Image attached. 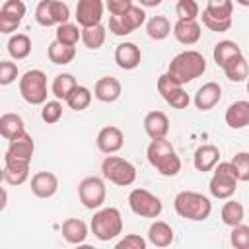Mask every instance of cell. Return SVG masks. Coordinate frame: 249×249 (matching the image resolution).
Here are the masks:
<instances>
[{
  "label": "cell",
  "mask_w": 249,
  "mask_h": 249,
  "mask_svg": "<svg viewBox=\"0 0 249 249\" xmlns=\"http://www.w3.org/2000/svg\"><path fill=\"white\" fill-rule=\"evenodd\" d=\"M105 196H107V189H105V183L101 177H86L80 181L78 185V198L80 202L88 208V210H97L103 206L105 202Z\"/></svg>",
  "instance_id": "cell-11"
},
{
  "label": "cell",
  "mask_w": 249,
  "mask_h": 249,
  "mask_svg": "<svg viewBox=\"0 0 249 249\" xmlns=\"http://www.w3.org/2000/svg\"><path fill=\"white\" fill-rule=\"evenodd\" d=\"M237 177L233 173V167L230 161H218V165L214 167V173L210 177V183H208V189H210V195L214 198H220V200H226V198H231L237 191Z\"/></svg>",
  "instance_id": "cell-7"
},
{
  "label": "cell",
  "mask_w": 249,
  "mask_h": 249,
  "mask_svg": "<svg viewBox=\"0 0 249 249\" xmlns=\"http://www.w3.org/2000/svg\"><path fill=\"white\" fill-rule=\"evenodd\" d=\"M76 86H78L76 78H74L72 74H68V72H62V74L54 76L51 89H53V95H54L56 99L66 101V97H68V95L74 91V88H76Z\"/></svg>",
  "instance_id": "cell-35"
},
{
  "label": "cell",
  "mask_w": 249,
  "mask_h": 249,
  "mask_svg": "<svg viewBox=\"0 0 249 249\" xmlns=\"http://www.w3.org/2000/svg\"><path fill=\"white\" fill-rule=\"evenodd\" d=\"M231 167H233V173L237 177V181H243V183H249V152H237L233 158H231Z\"/></svg>",
  "instance_id": "cell-40"
},
{
  "label": "cell",
  "mask_w": 249,
  "mask_h": 249,
  "mask_svg": "<svg viewBox=\"0 0 249 249\" xmlns=\"http://www.w3.org/2000/svg\"><path fill=\"white\" fill-rule=\"evenodd\" d=\"M237 54H241V49H239V45H237L235 41H230V39H224V41L216 43L214 53H212L214 62H216L220 68H224L226 62H230V60H231L233 56H237Z\"/></svg>",
  "instance_id": "cell-32"
},
{
  "label": "cell",
  "mask_w": 249,
  "mask_h": 249,
  "mask_svg": "<svg viewBox=\"0 0 249 249\" xmlns=\"http://www.w3.org/2000/svg\"><path fill=\"white\" fill-rule=\"evenodd\" d=\"M226 124L233 130H239V128H245L249 124V101L245 99H239V101H233L228 109H226Z\"/></svg>",
  "instance_id": "cell-25"
},
{
  "label": "cell",
  "mask_w": 249,
  "mask_h": 249,
  "mask_svg": "<svg viewBox=\"0 0 249 249\" xmlns=\"http://www.w3.org/2000/svg\"><path fill=\"white\" fill-rule=\"evenodd\" d=\"M47 54H49V60L53 64H68L74 60L76 56V47H70V45H62L60 41H53L47 49Z\"/></svg>",
  "instance_id": "cell-34"
},
{
  "label": "cell",
  "mask_w": 249,
  "mask_h": 249,
  "mask_svg": "<svg viewBox=\"0 0 249 249\" xmlns=\"http://www.w3.org/2000/svg\"><path fill=\"white\" fill-rule=\"evenodd\" d=\"M247 93H249V80H247Z\"/></svg>",
  "instance_id": "cell-50"
},
{
  "label": "cell",
  "mask_w": 249,
  "mask_h": 249,
  "mask_svg": "<svg viewBox=\"0 0 249 249\" xmlns=\"http://www.w3.org/2000/svg\"><path fill=\"white\" fill-rule=\"evenodd\" d=\"M220 216H222V222L230 228L237 226V224H243V218H245V210H243V204L233 200V198H226L222 210H220Z\"/></svg>",
  "instance_id": "cell-30"
},
{
  "label": "cell",
  "mask_w": 249,
  "mask_h": 249,
  "mask_svg": "<svg viewBox=\"0 0 249 249\" xmlns=\"http://www.w3.org/2000/svg\"><path fill=\"white\" fill-rule=\"evenodd\" d=\"M31 53V39L25 33H16L8 39V54L16 60L27 58Z\"/></svg>",
  "instance_id": "cell-31"
},
{
  "label": "cell",
  "mask_w": 249,
  "mask_h": 249,
  "mask_svg": "<svg viewBox=\"0 0 249 249\" xmlns=\"http://www.w3.org/2000/svg\"><path fill=\"white\" fill-rule=\"evenodd\" d=\"M239 6H243V8H249V0H235Z\"/></svg>",
  "instance_id": "cell-49"
},
{
  "label": "cell",
  "mask_w": 249,
  "mask_h": 249,
  "mask_svg": "<svg viewBox=\"0 0 249 249\" xmlns=\"http://www.w3.org/2000/svg\"><path fill=\"white\" fill-rule=\"evenodd\" d=\"M33 152H35V142L31 138V134H21L14 140H10V146L6 150V156L4 158H10V160H19V161H29L31 163V158H33Z\"/></svg>",
  "instance_id": "cell-20"
},
{
  "label": "cell",
  "mask_w": 249,
  "mask_h": 249,
  "mask_svg": "<svg viewBox=\"0 0 249 249\" xmlns=\"http://www.w3.org/2000/svg\"><path fill=\"white\" fill-rule=\"evenodd\" d=\"M158 91L161 95V99L171 105L173 109H187L189 103H191V97L189 93L183 89V86L179 82H175L167 72L161 74L158 78Z\"/></svg>",
  "instance_id": "cell-13"
},
{
  "label": "cell",
  "mask_w": 249,
  "mask_h": 249,
  "mask_svg": "<svg viewBox=\"0 0 249 249\" xmlns=\"http://www.w3.org/2000/svg\"><path fill=\"white\" fill-rule=\"evenodd\" d=\"M142 60V53H140V47H136L134 43L130 41H124L121 45H117L115 49V62L119 68L123 70H134Z\"/></svg>",
  "instance_id": "cell-19"
},
{
  "label": "cell",
  "mask_w": 249,
  "mask_h": 249,
  "mask_svg": "<svg viewBox=\"0 0 249 249\" xmlns=\"http://www.w3.org/2000/svg\"><path fill=\"white\" fill-rule=\"evenodd\" d=\"M0 134L10 142L21 134H25V123L18 113H4L0 117Z\"/></svg>",
  "instance_id": "cell-29"
},
{
  "label": "cell",
  "mask_w": 249,
  "mask_h": 249,
  "mask_svg": "<svg viewBox=\"0 0 249 249\" xmlns=\"http://www.w3.org/2000/svg\"><path fill=\"white\" fill-rule=\"evenodd\" d=\"M233 0H206V8L202 10V25L208 27L210 31L224 33L230 31L233 19Z\"/></svg>",
  "instance_id": "cell-5"
},
{
  "label": "cell",
  "mask_w": 249,
  "mask_h": 249,
  "mask_svg": "<svg viewBox=\"0 0 249 249\" xmlns=\"http://www.w3.org/2000/svg\"><path fill=\"white\" fill-rule=\"evenodd\" d=\"M148 241L138 233H126L123 239L117 241V249H146Z\"/></svg>",
  "instance_id": "cell-45"
},
{
  "label": "cell",
  "mask_w": 249,
  "mask_h": 249,
  "mask_svg": "<svg viewBox=\"0 0 249 249\" xmlns=\"http://www.w3.org/2000/svg\"><path fill=\"white\" fill-rule=\"evenodd\" d=\"M89 103H91V91L86 86H76L74 91L66 97V105L74 111H84L89 107Z\"/></svg>",
  "instance_id": "cell-39"
},
{
  "label": "cell",
  "mask_w": 249,
  "mask_h": 249,
  "mask_svg": "<svg viewBox=\"0 0 249 249\" xmlns=\"http://www.w3.org/2000/svg\"><path fill=\"white\" fill-rule=\"evenodd\" d=\"M144 21H146V12L140 6H132L124 14L109 18V31L117 37H124V35H130L140 25H144Z\"/></svg>",
  "instance_id": "cell-12"
},
{
  "label": "cell",
  "mask_w": 249,
  "mask_h": 249,
  "mask_svg": "<svg viewBox=\"0 0 249 249\" xmlns=\"http://www.w3.org/2000/svg\"><path fill=\"white\" fill-rule=\"evenodd\" d=\"M70 19V8L62 0H41L35 8V21L43 27L66 23Z\"/></svg>",
  "instance_id": "cell-10"
},
{
  "label": "cell",
  "mask_w": 249,
  "mask_h": 249,
  "mask_svg": "<svg viewBox=\"0 0 249 249\" xmlns=\"http://www.w3.org/2000/svg\"><path fill=\"white\" fill-rule=\"evenodd\" d=\"M230 241L235 249H249V226L245 224L233 226L230 233Z\"/></svg>",
  "instance_id": "cell-43"
},
{
  "label": "cell",
  "mask_w": 249,
  "mask_h": 249,
  "mask_svg": "<svg viewBox=\"0 0 249 249\" xmlns=\"http://www.w3.org/2000/svg\"><path fill=\"white\" fill-rule=\"evenodd\" d=\"M220 161V150L214 144H202L195 150L193 163L196 171H212Z\"/></svg>",
  "instance_id": "cell-23"
},
{
  "label": "cell",
  "mask_w": 249,
  "mask_h": 249,
  "mask_svg": "<svg viewBox=\"0 0 249 249\" xmlns=\"http://www.w3.org/2000/svg\"><path fill=\"white\" fill-rule=\"evenodd\" d=\"M25 16V4L21 0H6L0 8V33H12L19 27Z\"/></svg>",
  "instance_id": "cell-14"
},
{
  "label": "cell",
  "mask_w": 249,
  "mask_h": 249,
  "mask_svg": "<svg viewBox=\"0 0 249 249\" xmlns=\"http://www.w3.org/2000/svg\"><path fill=\"white\" fill-rule=\"evenodd\" d=\"M206 70V58L198 51H183L175 54L167 66V74L181 86L200 78Z\"/></svg>",
  "instance_id": "cell-2"
},
{
  "label": "cell",
  "mask_w": 249,
  "mask_h": 249,
  "mask_svg": "<svg viewBox=\"0 0 249 249\" xmlns=\"http://www.w3.org/2000/svg\"><path fill=\"white\" fill-rule=\"evenodd\" d=\"M140 2V6H144V8H156V6H160L163 0H138Z\"/></svg>",
  "instance_id": "cell-47"
},
{
  "label": "cell",
  "mask_w": 249,
  "mask_h": 249,
  "mask_svg": "<svg viewBox=\"0 0 249 249\" xmlns=\"http://www.w3.org/2000/svg\"><path fill=\"white\" fill-rule=\"evenodd\" d=\"M144 130L150 138H165L169 132V119L163 111H150L144 117Z\"/></svg>",
  "instance_id": "cell-26"
},
{
  "label": "cell",
  "mask_w": 249,
  "mask_h": 249,
  "mask_svg": "<svg viewBox=\"0 0 249 249\" xmlns=\"http://www.w3.org/2000/svg\"><path fill=\"white\" fill-rule=\"evenodd\" d=\"M222 70H224V74L230 82H243L249 76V64H247L243 53L233 56L230 62H226V66Z\"/></svg>",
  "instance_id": "cell-33"
},
{
  "label": "cell",
  "mask_w": 249,
  "mask_h": 249,
  "mask_svg": "<svg viewBox=\"0 0 249 249\" xmlns=\"http://www.w3.org/2000/svg\"><path fill=\"white\" fill-rule=\"evenodd\" d=\"M173 35L181 45L189 47V45H195L200 39L202 27H200V23L196 19H179L177 18V21L173 25Z\"/></svg>",
  "instance_id": "cell-21"
},
{
  "label": "cell",
  "mask_w": 249,
  "mask_h": 249,
  "mask_svg": "<svg viewBox=\"0 0 249 249\" xmlns=\"http://www.w3.org/2000/svg\"><path fill=\"white\" fill-rule=\"evenodd\" d=\"M105 35H107V31L101 23H97L93 27H82V43L91 51L99 49L105 43Z\"/></svg>",
  "instance_id": "cell-38"
},
{
  "label": "cell",
  "mask_w": 249,
  "mask_h": 249,
  "mask_svg": "<svg viewBox=\"0 0 249 249\" xmlns=\"http://www.w3.org/2000/svg\"><path fill=\"white\" fill-rule=\"evenodd\" d=\"M58 191V177L51 171H39L31 177V193L39 198H51Z\"/></svg>",
  "instance_id": "cell-18"
},
{
  "label": "cell",
  "mask_w": 249,
  "mask_h": 249,
  "mask_svg": "<svg viewBox=\"0 0 249 249\" xmlns=\"http://www.w3.org/2000/svg\"><path fill=\"white\" fill-rule=\"evenodd\" d=\"M95 144L99 148V152L103 154H115L123 148L124 144V134L119 126L115 124H109V126H103L99 132H97V138H95Z\"/></svg>",
  "instance_id": "cell-16"
},
{
  "label": "cell",
  "mask_w": 249,
  "mask_h": 249,
  "mask_svg": "<svg viewBox=\"0 0 249 249\" xmlns=\"http://www.w3.org/2000/svg\"><path fill=\"white\" fill-rule=\"evenodd\" d=\"M19 76L18 64L12 60H2L0 62V84L2 86H10L12 82H16V78Z\"/></svg>",
  "instance_id": "cell-44"
},
{
  "label": "cell",
  "mask_w": 249,
  "mask_h": 249,
  "mask_svg": "<svg viewBox=\"0 0 249 249\" xmlns=\"http://www.w3.org/2000/svg\"><path fill=\"white\" fill-rule=\"evenodd\" d=\"M6 204H8V195H6V189H2V210L6 208Z\"/></svg>",
  "instance_id": "cell-48"
},
{
  "label": "cell",
  "mask_w": 249,
  "mask_h": 249,
  "mask_svg": "<svg viewBox=\"0 0 249 249\" xmlns=\"http://www.w3.org/2000/svg\"><path fill=\"white\" fill-rule=\"evenodd\" d=\"M128 206L140 218H158L163 210L160 196H156L154 193H150L148 189H142V187L132 189L128 193Z\"/></svg>",
  "instance_id": "cell-9"
},
{
  "label": "cell",
  "mask_w": 249,
  "mask_h": 249,
  "mask_svg": "<svg viewBox=\"0 0 249 249\" xmlns=\"http://www.w3.org/2000/svg\"><path fill=\"white\" fill-rule=\"evenodd\" d=\"M101 173L109 183L117 187H128L136 181V167L128 160L113 154H107L101 161Z\"/></svg>",
  "instance_id": "cell-6"
},
{
  "label": "cell",
  "mask_w": 249,
  "mask_h": 249,
  "mask_svg": "<svg viewBox=\"0 0 249 249\" xmlns=\"http://www.w3.org/2000/svg\"><path fill=\"white\" fill-rule=\"evenodd\" d=\"M220 99H222V88H220V84L206 82V84H202L196 89L193 103H195V107L198 111H210L212 107H216L220 103Z\"/></svg>",
  "instance_id": "cell-17"
},
{
  "label": "cell",
  "mask_w": 249,
  "mask_h": 249,
  "mask_svg": "<svg viewBox=\"0 0 249 249\" xmlns=\"http://www.w3.org/2000/svg\"><path fill=\"white\" fill-rule=\"evenodd\" d=\"M175 14L179 19H196L200 16V8L196 0H177Z\"/></svg>",
  "instance_id": "cell-42"
},
{
  "label": "cell",
  "mask_w": 249,
  "mask_h": 249,
  "mask_svg": "<svg viewBox=\"0 0 249 249\" xmlns=\"http://www.w3.org/2000/svg\"><path fill=\"white\" fill-rule=\"evenodd\" d=\"M103 19V2L101 0H78L76 4V21L80 27H93Z\"/></svg>",
  "instance_id": "cell-15"
},
{
  "label": "cell",
  "mask_w": 249,
  "mask_h": 249,
  "mask_svg": "<svg viewBox=\"0 0 249 249\" xmlns=\"http://www.w3.org/2000/svg\"><path fill=\"white\" fill-rule=\"evenodd\" d=\"M2 177L8 185H21L29 177V161H19V160H10L4 158V169Z\"/></svg>",
  "instance_id": "cell-24"
},
{
  "label": "cell",
  "mask_w": 249,
  "mask_h": 249,
  "mask_svg": "<svg viewBox=\"0 0 249 249\" xmlns=\"http://www.w3.org/2000/svg\"><path fill=\"white\" fill-rule=\"evenodd\" d=\"M19 93L29 105H43L47 101V76L43 70H27L19 78Z\"/></svg>",
  "instance_id": "cell-8"
},
{
  "label": "cell",
  "mask_w": 249,
  "mask_h": 249,
  "mask_svg": "<svg viewBox=\"0 0 249 249\" xmlns=\"http://www.w3.org/2000/svg\"><path fill=\"white\" fill-rule=\"evenodd\" d=\"M150 165L163 177H175L181 171V158L167 138H152L146 148Z\"/></svg>",
  "instance_id": "cell-1"
},
{
  "label": "cell",
  "mask_w": 249,
  "mask_h": 249,
  "mask_svg": "<svg viewBox=\"0 0 249 249\" xmlns=\"http://www.w3.org/2000/svg\"><path fill=\"white\" fill-rule=\"evenodd\" d=\"M175 212L191 222H204L212 212V202L208 196L196 191H181L175 195L173 200Z\"/></svg>",
  "instance_id": "cell-3"
},
{
  "label": "cell",
  "mask_w": 249,
  "mask_h": 249,
  "mask_svg": "<svg viewBox=\"0 0 249 249\" xmlns=\"http://www.w3.org/2000/svg\"><path fill=\"white\" fill-rule=\"evenodd\" d=\"M60 117H62V103H60V99H53V101H45V103H43L41 119H43L47 124L58 123Z\"/></svg>",
  "instance_id": "cell-41"
},
{
  "label": "cell",
  "mask_w": 249,
  "mask_h": 249,
  "mask_svg": "<svg viewBox=\"0 0 249 249\" xmlns=\"http://www.w3.org/2000/svg\"><path fill=\"white\" fill-rule=\"evenodd\" d=\"M146 33H148L150 39L163 41L171 33V23L165 16H154L146 21Z\"/></svg>",
  "instance_id": "cell-36"
},
{
  "label": "cell",
  "mask_w": 249,
  "mask_h": 249,
  "mask_svg": "<svg viewBox=\"0 0 249 249\" xmlns=\"http://www.w3.org/2000/svg\"><path fill=\"white\" fill-rule=\"evenodd\" d=\"M121 91H123V86L113 76H103L93 86V95L101 103H113V101H117L121 97Z\"/></svg>",
  "instance_id": "cell-22"
},
{
  "label": "cell",
  "mask_w": 249,
  "mask_h": 249,
  "mask_svg": "<svg viewBox=\"0 0 249 249\" xmlns=\"http://www.w3.org/2000/svg\"><path fill=\"white\" fill-rule=\"evenodd\" d=\"M89 228L99 241H111L123 233V216L115 206L97 208L89 222Z\"/></svg>",
  "instance_id": "cell-4"
},
{
  "label": "cell",
  "mask_w": 249,
  "mask_h": 249,
  "mask_svg": "<svg viewBox=\"0 0 249 249\" xmlns=\"http://www.w3.org/2000/svg\"><path fill=\"white\" fill-rule=\"evenodd\" d=\"M54 39L60 41L62 45H70V47H76L78 41H82V29H78L76 23H60L56 25V31H54Z\"/></svg>",
  "instance_id": "cell-37"
},
{
  "label": "cell",
  "mask_w": 249,
  "mask_h": 249,
  "mask_svg": "<svg viewBox=\"0 0 249 249\" xmlns=\"http://www.w3.org/2000/svg\"><path fill=\"white\" fill-rule=\"evenodd\" d=\"M132 6H134L132 0H107V10L111 16H121L126 10H130Z\"/></svg>",
  "instance_id": "cell-46"
},
{
  "label": "cell",
  "mask_w": 249,
  "mask_h": 249,
  "mask_svg": "<svg viewBox=\"0 0 249 249\" xmlns=\"http://www.w3.org/2000/svg\"><path fill=\"white\" fill-rule=\"evenodd\" d=\"M173 228L167 222L154 218V222L148 228V243H152L154 247H167L173 243Z\"/></svg>",
  "instance_id": "cell-27"
},
{
  "label": "cell",
  "mask_w": 249,
  "mask_h": 249,
  "mask_svg": "<svg viewBox=\"0 0 249 249\" xmlns=\"http://www.w3.org/2000/svg\"><path fill=\"white\" fill-rule=\"evenodd\" d=\"M62 237L72 243V245H80L86 241L88 237V224L80 218H68L62 222Z\"/></svg>",
  "instance_id": "cell-28"
}]
</instances>
